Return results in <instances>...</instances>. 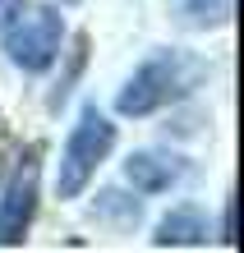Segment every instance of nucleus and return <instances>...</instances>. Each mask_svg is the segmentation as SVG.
I'll return each mask as SVG.
<instances>
[{
    "label": "nucleus",
    "mask_w": 244,
    "mask_h": 253,
    "mask_svg": "<svg viewBox=\"0 0 244 253\" xmlns=\"http://www.w3.org/2000/svg\"><path fill=\"white\" fill-rule=\"evenodd\" d=\"M203 74H207L203 60L189 55V51H157L129 74V83L120 87V97H115V111L129 115V120H143V115L171 106L180 97H189Z\"/></svg>",
    "instance_id": "nucleus-1"
},
{
    "label": "nucleus",
    "mask_w": 244,
    "mask_h": 253,
    "mask_svg": "<svg viewBox=\"0 0 244 253\" xmlns=\"http://www.w3.org/2000/svg\"><path fill=\"white\" fill-rule=\"evenodd\" d=\"M0 42H5L9 65L23 74H42L55 65L60 42H65V19L51 5H33V0H9L0 9Z\"/></svg>",
    "instance_id": "nucleus-2"
},
{
    "label": "nucleus",
    "mask_w": 244,
    "mask_h": 253,
    "mask_svg": "<svg viewBox=\"0 0 244 253\" xmlns=\"http://www.w3.org/2000/svg\"><path fill=\"white\" fill-rule=\"evenodd\" d=\"M115 147V125L106 120L97 106L79 111V125L69 129L65 152H60V170H55V193L60 198H79V193L93 184V175Z\"/></svg>",
    "instance_id": "nucleus-3"
},
{
    "label": "nucleus",
    "mask_w": 244,
    "mask_h": 253,
    "mask_svg": "<svg viewBox=\"0 0 244 253\" xmlns=\"http://www.w3.org/2000/svg\"><path fill=\"white\" fill-rule=\"evenodd\" d=\"M37 193H42V166H37V147L28 152L14 175L5 180V193H0V244H23L28 226L37 216Z\"/></svg>",
    "instance_id": "nucleus-4"
},
{
    "label": "nucleus",
    "mask_w": 244,
    "mask_h": 253,
    "mask_svg": "<svg viewBox=\"0 0 244 253\" xmlns=\"http://www.w3.org/2000/svg\"><path fill=\"white\" fill-rule=\"evenodd\" d=\"M125 180L139 189V193H166V189H175L180 180H185V157H175V152H129L125 161Z\"/></svg>",
    "instance_id": "nucleus-5"
},
{
    "label": "nucleus",
    "mask_w": 244,
    "mask_h": 253,
    "mask_svg": "<svg viewBox=\"0 0 244 253\" xmlns=\"http://www.w3.org/2000/svg\"><path fill=\"white\" fill-rule=\"evenodd\" d=\"M161 249H194L207 240V216L198 207H175L157 221V235H152Z\"/></svg>",
    "instance_id": "nucleus-6"
},
{
    "label": "nucleus",
    "mask_w": 244,
    "mask_h": 253,
    "mask_svg": "<svg viewBox=\"0 0 244 253\" xmlns=\"http://www.w3.org/2000/svg\"><path fill=\"white\" fill-rule=\"evenodd\" d=\"M185 23L189 28H226L235 14V0H185Z\"/></svg>",
    "instance_id": "nucleus-7"
},
{
    "label": "nucleus",
    "mask_w": 244,
    "mask_h": 253,
    "mask_svg": "<svg viewBox=\"0 0 244 253\" xmlns=\"http://www.w3.org/2000/svg\"><path fill=\"white\" fill-rule=\"evenodd\" d=\"M5 147H9V138L0 133V170H5Z\"/></svg>",
    "instance_id": "nucleus-8"
},
{
    "label": "nucleus",
    "mask_w": 244,
    "mask_h": 253,
    "mask_svg": "<svg viewBox=\"0 0 244 253\" xmlns=\"http://www.w3.org/2000/svg\"><path fill=\"white\" fill-rule=\"evenodd\" d=\"M5 5H9V0H0V9H5Z\"/></svg>",
    "instance_id": "nucleus-9"
},
{
    "label": "nucleus",
    "mask_w": 244,
    "mask_h": 253,
    "mask_svg": "<svg viewBox=\"0 0 244 253\" xmlns=\"http://www.w3.org/2000/svg\"><path fill=\"white\" fill-rule=\"evenodd\" d=\"M65 5H79V0H65Z\"/></svg>",
    "instance_id": "nucleus-10"
}]
</instances>
